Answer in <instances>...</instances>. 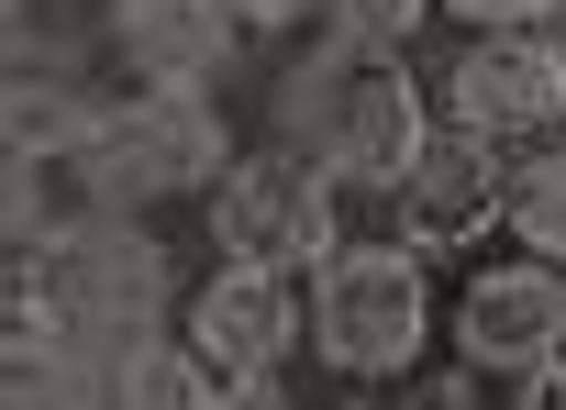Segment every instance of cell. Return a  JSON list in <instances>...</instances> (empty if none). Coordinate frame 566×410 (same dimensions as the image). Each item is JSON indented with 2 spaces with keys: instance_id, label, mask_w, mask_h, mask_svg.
Listing matches in <instances>:
<instances>
[{
  "instance_id": "obj_12",
  "label": "cell",
  "mask_w": 566,
  "mask_h": 410,
  "mask_svg": "<svg viewBox=\"0 0 566 410\" xmlns=\"http://www.w3.org/2000/svg\"><path fill=\"white\" fill-rule=\"evenodd\" d=\"M444 34H511V23H566V0H433Z\"/></svg>"
},
{
  "instance_id": "obj_2",
  "label": "cell",
  "mask_w": 566,
  "mask_h": 410,
  "mask_svg": "<svg viewBox=\"0 0 566 410\" xmlns=\"http://www.w3.org/2000/svg\"><path fill=\"white\" fill-rule=\"evenodd\" d=\"M444 355V266L400 233H345L301 266V366L334 399H400Z\"/></svg>"
},
{
  "instance_id": "obj_3",
  "label": "cell",
  "mask_w": 566,
  "mask_h": 410,
  "mask_svg": "<svg viewBox=\"0 0 566 410\" xmlns=\"http://www.w3.org/2000/svg\"><path fill=\"white\" fill-rule=\"evenodd\" d=\"M244 145V101L211 90H112V112L90 123L78 156H56L67 211H200V189L222 178V156Z\"/></svg>"
},
{
  "instance_id": "obj_7",
  "label": "cell",
  "mask_w": 566,
  "mask_h": 410,
  "mask_svg": "<svg viewBox=\"0 0 566 410\" xmlns=\"http://www.w3.org/2000/svg\"><path fill=\"white\" fill-rule=\"evenodd\" d=\"M389 233L433 266H467L511 233V145L467 134V123H433V145L389 178Z\"/></svg>"
},
{
  "instance_id": "obj_14",
  "label": "cell",
  "mask_w": 566,
  "mask_h": 410,
  "mask_svg": "<svg viewBox=\"0 0 566 410\" xmlns=\"http://www.w3.org/2000/svg\"><path fill=\"white\" fill-rule=\"evenodd\" d=\"M0 12H12V0H0Z\"/></svg>"
},
{
  "instance_id": "obj_1",
  "label": "cell",
  "mask_w": 566,
  "mask_h": 410,
  "mask_svg": "<svg viewBox=\"0 0 566 410\" xmlns=\"http://www.w3.org/2000/svg\"><path fill=\"white\" fill-rule=\"evenodd\" d=\"M433 67L389 56V45H345L334 23L312 34H277L244 67V134H277L312 167H345L367 189H389L422 145H433Z\"/></svg>"
},
{
  "instance_id": "obj_11",
  "label": "cell",
  "mask_w": 566,
  "mask_h": 410,
  "mask_svg": "<svg viewBox=\"0 0 566 410\" xmlns=\"http://www.w3.org/2000/svg\"><path fill=\"white\" fill-rule=\"evenodd\" d=\"M345 45H389V56H422L433 34H444V12H433V0H334V12H323Z\"/></svg>"
},
{
  "instance_id": "obj_8",
  "label": "cell",
  "mask_w": 566,
  "mask_h": 410,
  "mask_svg": "<svg viewBox=\"0 0 566 410\" xmlns=\"http://www.w3.org/2000/svg\"><path fill=\"white\" fill-rule=\"evenodd\" d=\"M101 67H112V90H211V101H244L255 34L222 12V0H101Z\"/></svg>"
},
{
  "instance_id": "obj_9",
  "label": "cell",
  "mask_w": 566,
  "mask_h": 410,
  "mask_svg": "<svg viewBox=\"0 0 566 410\" xmlns=\"http://www.w3.org/2000/svg\"><path fill=\"white\" fill-rule=\"evenodd\" d=\"M0 410H78V355H67V333L0 311Z\"/></svg>"
},
{
  "instance_id": "obj_10",
  "label": "cell",
  "mask_w": 566,
  "mask_h": 410,
  "mask_svg": "<svg viewBox=\"0 0 566 410\" xmlns=\"http://www.w3.org/2000/svg\"><path fill=\"white\" fill-rule=\"evenodd\" d=\"M511 244H533V255L566 266V134H544V145L511 156Z\"/></svg>"
},
{
  "instance_id": "obj_4",
  "label": "cell",
  "mask_w": 566,
  "mask_h": 410,
  "mask_svg": "<svg viewBox=\"0 0 566 410\" xmlns=\"http://www.w3.org/2000/svg\"><path fill=\"white\" fill-rule=\"evenodd\" d=\"M444 355L489 388V399H533L566 366V266L533 244H489L467 266H444Z\"/></svg>"
},
{
  "instance_id": "obj_5",
  "label": "cell",
  "mask_w": 566,
  "mask_h": 410,
  "mask_svg": "<svg viewBox=\"0 0 566 410\" xmlns=\"http://www.w3.org/2000/svg\"><path fill=\"white\" fill-rule=\"evenodd\" d=\"M178 344L222 377V399H277L301 366V266H266V255H211L189 266L178 299Z\"/></svg>"
},
{
  "instance_id": "obj_6",
  "label": "cell",
  "mask_w": 566,
  "mask_h": 410,
  "mask_svg": "<svg viewBox=\"0 0 566 410\" xmlns=\"http://www.w3.org/2000/svg\"><path fill=\"white\" fill-rule=\"evenodd\" d=\"M433 112L489 134V145H544L566 134V23H511V34H433Z\"/></svg>"
},
{
  "instance_id": "obj_13",
  "label": "cell",
  "mask_w": 566,
  "mask_h": 410,
  "mask_svg": "<svg viewBox=\"0 0 566 410\" xmlns=\"http://www.w3.org/2000/svg\"><path fill=\"white\" fill-rule=\"evenodd\" d=\"M222 12H233L255 45H277V34H312V23L334 12V0H222Z\"/></svg>"
}]
</instances>
